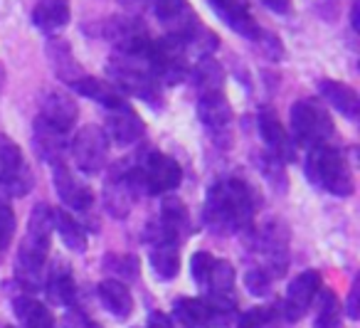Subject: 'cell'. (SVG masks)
<instances>
[{"label":"cell","mask_w":360,"mask_h":328,"mask_svg":"<svg viewBox=\"0 0 360 328\" xmlns=\"http://www.w3.org/2000/svg\"><path fill=\"white\" fill-rule=\"evenodd\" d=\"M257 210V195L250 183L240 178L217 180L207 190L202 205V225L212 234H235L252 225Z\"/></svg>","instance_id":"6da1fadb"},{"label":"cell","mask_w":360,"mask_h":328,"mask_svg":"<svg viewBox=\"0 0 360 328\" xmlns=\"http://www.w3.org/2000/svg\"><path fill=\"white\" fill-rule=\"evenodd\" d=\"M52 229V210L45 203H37L15 259V279L25 291H37L45 284V259L50 252Z\"/></svg>","instance_id":"7a4b0ae2"},{"label":"cell","mask_w":360,"mask_h":328,"mask_svg":"<svg viewBox=\"0 0 360 328\" xmlns=\"http://www.w3.org/2000/svg\"><path fill=\"white\" fill-rule=\"evenodd\" d=\"M304 170H306V178L316 188L326 190V193L335 195V198L353 195L355 190L353 170H350V163L343 151L333 149L328 144L316 146V149L306 151Z\"/></svg>","instance_id":"3957f363"},{"label":"cell","mask_w":360,"mask_h":328,"mask_svg":"<svg viewBox=\"0 0 360 328\" xmlns=\"http://www.w3.org/2000/svg\"><path fill=\"white\" fill-rule=\"evenodd\" d=\"M109 82L121 92V94H131L136 99L146 101L153 109H163V92L155 77L150 75L148 62L143 57H131V55H114L109 57Z\"/></svg>","instance_id":"277c9868"},{"label":"cell","mask_w":360,"mask_h":328,"mask_svg":"<svg viewBox=\"0 0 360 328\" xmlns=\"http://www.w3.org/2000/svg\"><path fill=\"white\" fill-rule=\"evenodd\" d=\"M291 141L296 149H316L333 136V119L326 106L316 99H299L291 106Z\"/></svg>","instance_id":"5b68a950"},{"label":"cell","mask_w":360,"mask_h":328,"mask_svg":"<svg viewBox=\"0 0 360 328\" xmlns=\"http://www.w3.org/2000/svg\"><path fill=\"white\" fill-rule=\"evenodd\" d=\"M131 178L139 195H163L178 188L183 170L175 158L160 151H148L139 165H131Z\"/></svg>","instance_id":"8992f818"},{"label":"cell","mask_w":360,"mask_h":328,"mask_svg":"<svg viewBox=\"0 0 360 328\" xmlns=\"http://www.w3.org/2000/svg\"><path fill=\"white\" fill-rule=\"evenodd\" d=\"M150 75L155 77L160 87H175L186 80L188 75V52L183 42L173 35H165L160 40H150V47L146 52Z\"/></svg>","instance_id":"52a82bcc"},{"label":"cell","mask_w":360,"mask_h":328,"mask_svg":"<svg viewBox=\"0 0 360 328\" xmlns=\"http://www.w3.org/2000/svg\"><path fill=\"white\" fill-rule=\"evenodd\" d=\"M32 185H35V175L25 163L20 146L11 136L0 134V193L8 198H25Z\"/></svg>","instance_id":"ba28073f"},{"label":"cell","mask_w":360,"mask_h":328,"mask_svg":"<svg viewBox=\"0 0 360 328\" xmlns=\"http://www.w3.org/2000/svg\"><path fill=\"white\" fill-rule=\"evenodd\" d=\"M72 158H75L77 168L86 175L99 173L106 165V156H109V139H106L104 129L101 126H84V129L77 131V136L70 144Z\"/></svg>","instance_id":"9c48e42d"},{"label":"cell","mask_w":360,"mask_h":328,"mask_svg":"<svg viewBox=\"0 0 360 328\" xmlns=\"http://www.w3.org/2000/svg\"><path fill=\"white\" fill-rule=\"evenodd\" d=\"M173 313L186 328H230L235 321V308L217 306L207 298H178Z\"/></svg>","instance_id":"30bf717a"},{"label":"cell","mask_w":360,"mask_h":328,"mask_svg":"<svg viewBox=\"0 0 360 328\" xmlns=\"http://www.w3.org/2000/svg\"><path fill=\"white\" fill-rule=\"evenodd\" d=\"M139 198L136 193L134 178H131V165L129 163H116L109 170L104 183V208L111 217L124 220L134 210V203Z\"/></svg>","instance_id":"8fae6325"},{"label":"cell","mask_w":360,"mask_h":328,"mask_svg":"<svg viewBox=\"0 0 360 328\" xmlns=\"http://www.w3.org/2000/svg\"><path fill=\"white\" fill-rule=\"evenodd\" d=\"M198 119H200V124L205 126L207 134L215 139V144H225V149L230 146L232 106L222 92L202 94L200 99H198Z\"/></svg>","instance_id":"7c38bea8"},{"label":"cell","mask_w":360,"mask_h":328,"mask_svg":"<svg viewBox=\"0 0 360 328\" xmlns=\"http://www.w3.org/2000/svg\"><path fill=\"white\" fill-rule=\"evenodd\" d=\"M52 178H55V190L57 198L65 208L77 210V213H86L94 203V193L89 190V185H84L75 173H72L70 165L62 160V163L52 165Z\"/></svg>","instance_id":"4fadbf2b"},{"label":"cell","mask_w":360,"mask_h":328,"mask_svg":"<svg viewBox=\"0 0 360 328\" xmlns=\"http://www.w3.org/2000/svg\"><path fill=\"white\" fill-rule=\"evenodd\" d=\"M153 11L158 23L168 30V35L178 37V40L188 37L200 25L188 0H153Z\"/></svg>","instance_id":"5bb4252c"},{"label":"cell","mask_w":360,"mask_h":328,"mask_svg":"<svg viewBox=\"0 0 360 328\" xmlns=\"http://www.w3.org/2000/svg\"><path fill=\"white\" fill-rule=\"evenodd\" d=\"M207 3H210L212 11L217 13V18H220L232 32H237V35L257 42L262 32H264L259 27V23L255 20V15L250 13L247 0H207Z\"/></svg>","instance_id":"9a60e30c"},{"label":"cell","mask_w":360,"mask_h":328,"mask_svg":"<svg viewBox=\"0 0 360 328\" xmlns=\"http://www.w3.org/2000/svg\"><path fill=\"white\" fill-rule=\"evenodd\" d=\"M77 116H79V106H77V101L72 99L67 92L52 89L42 96L40 119L45 121V124H50L52 129L67 134V131L77 124Z\"/></svg>","instance_id":"2e32d148"},{"label":"cell","mask_w":360,"mask_h":328,"mask_svg":"<svg viewBox=\"0 0 360 328\" xmlns=\"http://www.w3.org/2000/svg\"><path fill=\"white\" fill-rule=\"evenodd\" d=\"M143 119H141L139 114H136L134 109H131L129 104L119 106V109H111L106 111V139L114 141V144L119 146H131L136 144V141L143 139Z\"/></svg>","instance_id":"e0dca14e"},{"label":"cell","mask_w":360,"mask_h":328,"mask_svg":"<svg viewBox=\"0 0 360 328\" xmlns=\"http://www.w3.org/2000/svg\"><path fill=\"white\" fill-rule=\"evenodd\" d=\"M257 129H259L262 141L266 144V153L276 156L279 160H294L296 158V146L291 141V136L284 131L281 121L276 119V114L271 109H262L257 116Z\"/></svg>","instance_id":"ac0fdd59"},{"label":"cell","mask_w":360,"mask_h":328,"mask_svg":"<svg viewBox=\"0 0 360 328\" xmlns=\"http://www.w3.org/2000/svg\"><path fill=\"white\" fill-rule=\"evenodd\" d=\"M319 291H321V274L314 272V269H306L299 277H294V282L289 284V291H286V298L281 303H284L291 316L299 318L306 313V308L311 306V301H314Z\"/></svg>","instance_id":"d6986e66"},{"label":"cell","mask_w":360,"mask_h":328,"mask_svg":"<svg viewBox=\"0 0 360 328\" xmlns=\"http://www.w3.org/2000/svg\"><path fill=\"white\" fill-rule=\"evenodd\" d=\"M47 52V60H50L52 70H55L57 80L62 82V84L67 87H75L77 82L84 77V70H82L79 60L75 57V52H72L70 42L65 40H50L45 47Z\"/></svg>","instance_id":"ffe728a7"},{"label":"cell","mask_w":360,"mask_h":328,"mask_svg":"<svg viewBox=\"0 0 360 328\" xmlns=\"http://www.w3.org/2000/svg\"><path fill=\"white\" fill-rule=\"evenodd\" d=\"M72 8L70 0H37L35 11H32V23L42 35H57L62 27L70 25Z\"/></svg>","instance_id":"44dd1931"},{"label":"cell","mask_w":360,"mask_h":328,"mask_svg":"<svg viewBox=\"0 0 360 328\" xmlns=\"http://www.w3.org/2000/svg\"><path fill=\"white\" fill-rule=\"evenodd\" d=\"M35 151L37 156H40L45 163L50 165H57L65 160V153H67V134H62V131L52 129L50 124H45V121L37 116L35 119Z\"/></svg>","instance_id":"7402d4cb"},{"label":"cell","mask_w":360,"mask_h":328,"mask_svg":"<svg viewBox=\"0 0 360 328\" xmlns=\"http://www.w3.org/2000/svg\"><path fill=\"white\" fill-rule=\"evenodd\" d=\"M319 92L335 111H340V116H345V119H350V121H358L360 99L353 87L343 84V82H335V80H321Z\"/></svg>","instance_id":"603a6c76"},{"label":"cell","mask_w":360,"mask_h":328,"mask_svg":"<svg viewBox=\"0 0 360 328\" xmlns=\"http://www.w3.org/2000/svg\"><path fill=\"white\" fill-rule=\"evenodd\" d=\"M72 89H75L77 94L86 96V99L96 101V104L104 106L106 111L119 109V106H124V104H126L124 94H121V92L116 89V87L111 84V82L99 80V77H89V75H84L79 82H77L75 87H72Z\"/></svg>","instance_id":"cb8c5ba5"},{"label":"cell","mask_w":360,"mask_h":328,"mask_svg":"<svg viewBox=\"0 0 360 328\" xmlns=\"http://www.w3.org/2000/svg\"><path fill=\"white\" fill-rule=\"evenodd\" d=\"M148 262L158 279H173L180 272V252L175 239H155L148 242Z\"/></svg>","instance_id":"d4e9b609"},{"label":"cell","mask_w":360,"mask_h":328,"mask_svg":"<svg viewBox=\"0 0 360 328\" xmlns=\"http://www.w3.org/2000/svg\"><path fill=\"white\" fill-rule=\"evenodd\" d=\"M99 298L109 313L116 318H129L134 311V296H131L129 286L119 279H104L99 284Z\"/></svg>","instance_id":"484cf974"},{"label":"cell","mask_w":360,"mask_h":328,"mask_svg":"<svg viewBox=\"0 0 360 328\" xmlns=\"http://www.w3.org/2000/svg\"><path fill=\"white\" fill-rule=\"evenodd\" d=\"M13 311L25 328H55V318H52L50 308L37 298L25 296V294L13 298Z\"/></svg>","instance_id":"4316f807"},{"label":"cell","mask_w":360,"mask_h":328,"mask_svg":"<svg viewBox=\"0 0 360 328\" xmlns=\"http://www.w3.org/2000/svg\"><path fill=\"white\" fill-rule=\"evenodd\" d=\"M193 84L200 92V96L222 92V87H225V70H222L220 62H215L212 57H202V60H198V65L193 67Z\"/></svg>","instance_id":"83f0119b"},{"label":"cell","mask_w":360,"mask_h":328,"mask_svg":"<svg viewBox=\"0 0 360 328\" xmlns=\"http://www.w3.org/2000/svg\"><path fill=\"white\" fill-rule=\"evenodd\" d=\"M45 291L50 303L55 306H72L77 296V286H75V277L67 267H57L50 274V279H45Z\"/></svg>","instance_id":"f1b7e54d"},{"label":"cell","mask_w":360,"mask_h":328,"mask_svg":"<svg viewBox=\"0 0 360 328\" xmlns=\"http://www.w3.org/2000/svg\"><path fill=\"white\" fill-rule=\"evenodd\" d=\"M52 225H55L57 234L62 237V242L72 249V252H84L86 249V232L65 208L52 210Z\"/></svg>","instance_id":"f546056e"},{"label":"cell","mask_w":360,"mask_h":328,"mask_svg":"<svg viewBox=\"0 0 360 328\" xmlns=\"http://www.w3.org/2000/svg\"><path fill=\"white\" fill-rule=\"evenodd\" d=\"M158 225L168 234H173L175 239H180V234H186L188 225H191V217H188V210H186V205H183V200L165 198L158 210Z\"/></svg>","instance_id":"4dcf8cb0"},{"label":"cell","mask_w":360,"mask_h":328,"mask_svg":"<svg viewBox=\"0 0 360 328\" xmlns=\"http://www.w3.org/2000/svg\"><path fill=\"white\" fill-rule=\"evenodd\" d=\"M316 328H343L340 323V303L333 291L323 289L321 291V306L319 316H316Z\"/></svg>","instance_id":"1f68e13d"},{"label":"cell","mask_w":360,"mask_h":328,"mask_svg":"<svg viewBox=\"0 0 360 328\" xmlns=\"http://www.w3.org/2000/svg\"><path fill=\"white\" fill-rule=\"evenodd\" d=\"M104 264L109 272H114L116 277H119V282L121 279L129 282V279L139 277V259H136L134 254H109V257L104 259Z\"/></svg>","instance_id":"d6a6232c"},{"label":"cell","mask_w":360,"mask_h":328,"mask_svg":"<svg viewBox=\"0 0 360 328\" xmlns=\"http://www.w3.org/2000/svg\"><path fill=\"white\" fill-rule=\"evenodd\" d=\"M259 170L264 173V178L274 185L276 190H286V173H284V160H279L271 153L259 156Z\"/></svg>","instance_id":"836d02e7"},{"label":"cell","mask_w":360,"mask_h":328,"mask_svg":"<svg viewBox=\"0 0 360 328\" xmlns=\"http://www.w3.org/2000/svg\"><path fill=\"white\" fill-rule=\"evenodd\" d=\"M13 237H15V213L0 198V257L8 252Z\"/></svg>","instance_id":"e575fe53"},{"label":"cell","mask_w":360,"mask_h":328,"mask_svg":"<svg viewBox=\"0 0 360 328\" xmlns=\"http://www.w3.org/2000/svg\"><path fill=\"white\" fill-rule=\"evenodd\" d=\"M245 286H247V291H250L252 296L262 298V296H266V294L271 291V277L262 267L259 269H250V272L245 274Z\"/></svg>","instance_id":"d590c367"},{"label":"cell","mask_w":360,"mask_h":328,"mask_svg":"<svg viewBox=\"0 0 360 328\" xmlns=\"http://www.w3.org/2000/svg\"><path fill=\"white\" fill-rule=\"evenodd\" d=\"M212 254L210 252H195L191 259V274L195 279L198 286H205L207 284V277H210V269H212Z\"/></svg>","instance_id":"8d00e7d4"},{"label":"cell","mask_w":360,"mask_h":328,"mask_svg":"<svg viewBox=\"0 0 360 328\" xmlns=\"http://www.w3.org/2000/svg\"><path fill=\"white\" fill-rule=\"evenodd\" d=\"M345 313H348V318H353V321L360 316V279H355L353 286H350L348 301H345Z\"/></svg>","instance_id":"74e56055"},{"label":"cell","mask_w":360,"mask_h":328,"mask_svg":"<svg viewBox=\"0 0 360 328\" xmlns=\"http://www.w3.org/2000/svg\"><path fill=\"white\" fill-rule=\"evenodd\" d=\"M264 318V308H250L237 318V328H259Z\"/></svg>","instance_id":"f35d334b"},{"label":"cell","mask_w":360,"mask_h":328,"mask_svg":"<svg viewBox=\"0 0 360 328\" xmlns=\"http://www.w3.org/2000/svg\"><path fill=\"white\" fill-rule=\"evenodd\" d=\"M271 13H279V15H289L291 13V0H262Z\"/></svg>","instance_id":"ab89813d"},{"label":"cell","mask_w":360,"mask_h":328,"mask_svg":"<svg viewBox=\"0 0 360 328\" xmlns=\"http://www.w3.org/2000/svg\"><path fill=\"white\" fill-rule=\"evenodd\" d=\"M148 328H173V323L163 311H153L148 316Z\"/></svg>","instance_id":"60d3db41"},{"label":"cell","mask_w":360,"mask_h":328,"mask_svg":"<svg viewBox=\"0 0 360 328\" xmlns=\"http://www.w3.org/2000/svg\"><path fill=\"white\" fill-rule=\"evenodd\" d=\"M358 13H360V0H355L353 8H350V23H353V30H360L358 27Z\"/></svg>","instance_id":"b9f144b4"},{"label":"cell","mask_w":360,"mask_h":328,"mask_svg":"<svg viewBox=\"0 0 360 328\" xmlns=\"http://www.w3.org/2000/svg\"><path fill=\"white\" fill-rule=\"evenodd\" d=\"M8 328H13V326H8Z\"/></svg>","instance_id":"7bdbcfd3"}]
</instances>
